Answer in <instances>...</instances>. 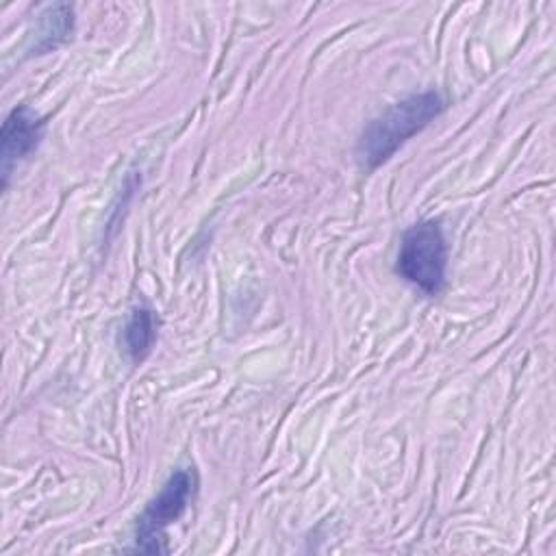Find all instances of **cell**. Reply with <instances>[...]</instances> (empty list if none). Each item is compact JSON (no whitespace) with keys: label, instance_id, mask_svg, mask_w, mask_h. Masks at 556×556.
I'll return each mask as SVG.
<instances>
[{"label":"cell","instance_id":"2","mask_svg":"<svg viewBox=\"0 0 556 556\" xmlns=\"http://www.w3.org/2000/svg\"><path fill=\"white\" fill-rule=\"evenodd\" d=\"M395 271L424 295L441 293L447 271V243L439 222L424 219L402 235Z\"/></svg>","mask_w":556,"mask_h":556},{"label":"cell","instance_id":"1","mask_svg":"<svg viewBox=\"0 0 556 556\" xmlns=\"http://www.w3.org/2000/svg\"><path fill=\"white\" fill-rule=\"evenodd\" d=\"M445 109L443 98L437 91L413 93L380 117L371 119L356 146V159L365 169H376L387 159H391L400 146H404L413 135L424 130L441 111Z\"/></svg>","mask_w":556,"mask_h":556},{"label":"cell","instance_id":"6","mask_svg":"<svg viewBox=\"0 0 556 556\" xmlns=\"http://www.w3.org/2000/svg\"><path fill=\"white\" fill-rule=\"evenodd\" d=\"M72 17H74V11L70 4L48 7L39 15V30L33 43V52H46L50 48H56L61 41H65L74 28Z\"/></svg>","mask_w":556,"mask_h":556},{"label":"cell","instance_id":"5","mask_svg":"<svg viewBox=\"0 0 556 556\" xmlns=\"http://www.w3.org/2000/svg\"><path fill=\"white\" fill-rule=\"evenodd\" d=\"M156 315L150 306H137L132 308L126 326H124V348L128 356L137 363L148 356V352L154 345L156 339Z\"/></svg>","mask_w":556,"mask_h":556},{"label":"cell","instance_id":"3","mask_svg":"<svg viewBox=\"0 0 556 556\" xmlns=\"http://www.w3.org/2000/svg\"><path fill=\"white\" fill-rule=\"evenodd\" d=\"M198 491V476L193 467H180L176 469L159 495L146 506L141 517L137 519V530H135V552H146V554H159L165 552L161 545L163 532L169 523L178 521L191 500L195 497Z\"/></svg>","mask_w":556,"mask_h":556},{"label":"cell","instance_id":"4","mask_svg":"<svg viewBox=\"0 0 556 556\" xmlns=\"http://www.w3.org/2000/svg\"><path fill=\"white\" fill-rule=\"evenodd\" d=\"M46 130V122L28 106H17L9 113L2 126V187L20 161H24L33 150H37Z\"/></svg>","mask_w":556,"mask_h":556}]
</instances>
